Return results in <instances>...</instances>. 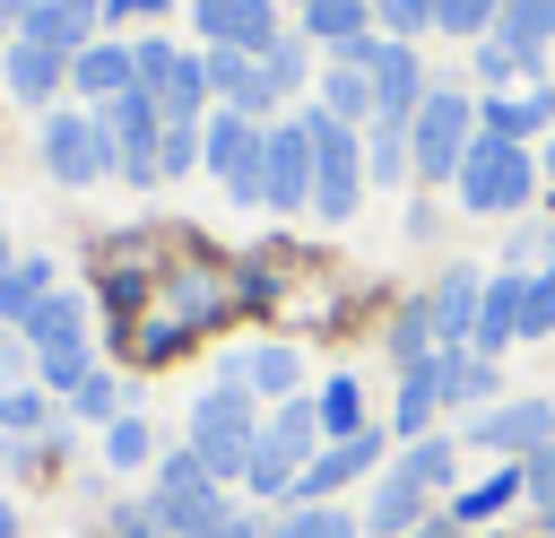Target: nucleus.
I'll list each match as a JSON object with an SVG mask.
<instances>
[{"label":"nucleus","mask_w":555,"mask_h":538,"mask_svg":"<svg viewBox=\"0 0 555 538\" xmlns=\"http://www.w3.org/2000/svg\"><path fill=\"white\" fill-rule=\"evenodd\" d=\"M234 373H243V390H269V399H286L295 382H304V364H295V347H251V356H225Z\"/></svg>","instance_id":"bb28decb"},{"label":"nucleus","mask_w":555,"mask_h":538,"mask_svg":"<svg viewBox=\"0 0 555 538\" xmlns=\"http://www.w3.org/2000/svg\"><path fill=\"white\" fill-rule=\"evenodd\" d=\"M251 443H260V425H251V390H243V382H217V390L191 408V451H199V469L225 486V477L251 469Z\"/></svg>","instance_id":"20e7f679"},{"label":"nucleus","mask_w":555,"mask_h":538,"mask_svg":"<svg viewBox=\"0 0 555 538\" xmlns=\"http://www.w3.org/2000/svg\"><path fill=\"white\" fill-rule=\"evenodd\" d=\"M43 295H52V260H17V269L0 278V321H17V330H26Z\"/></svg>","instance_id":"7c9ffc66"},{"label":"nucleus","mask_w":555,"mask_h":538,"mask_svg":"<svg viewBox=\"0 0 555 538\" xmlns=\"http://www.w3.org/2000/svg\"><path fill=\"white\" fill-rule=\"evenodd\" d=\"M165 0H104V26H130V17H156Z\"/></svg>","instance_id":"de8ad7c7"},{"label":"nucleus","mask_w":555,"mask_h":538,"mask_svg":"<svg viewBox=\"0 0 555 538\" xmlns=\"http://www.w3.org/2000/svg\"><path fill=\"white\" fill-rule=\"evenodd\" d=\"M61 87H69V52L17 35V43H9V95H17V104H52Z\"/></svg>","instance_id":"f3484780"},{"label":"nucleus","mask_w":555,"mask_h":538,"mask_svg":"<svg viewBox=\"0 0 555 538\" xmlns=\"http://www.w3.org/2000/svg\"><path fill=\"white\" fill-rule=\"evenodd\" d=\"M494 43H512V52L538 69V52L555 43V0H503V17H494Z\"/></svg>","instance_id":"4be33fe9"},{"label":"nucleus","mask_w":555,"mask_h":538,"mask_svg":"<svg viewBox=\"0 0 555 538\" xmlns=\"http://www.w3.org/2000/svg\"><path fill=\"white\" fill-rule=\"evenodd\" d=\"M520 486H529V495H538V503H555V443H546V451H529V460H520Z\"/></svg>","instance_id":"a18cd8bd"},{"label":"nucleus","mask_w":555,"mask_h":538,"mask_svg":"<svg viewBox=\"0 0 555 538\" xmlns=\"http://www.w3.org/2000/svg\"><path fill=\"white\" fill-rule=\"evenodd\" d=\"M529 182H538V165H529L520 139H494V130L468 139V156H460V208L512 217V208H529Z\"/></svg>","instance_id":"f03ea898"},{"label":"nucleus","mask_w":555,"mask_h":538,"mask_svg":"<svg viewBox=\"0 0 555 538\" xmlns=\"http://www.w3.org/2000/svg\"><path fill=\"white\" fill-rule=\"evenodd\" d=\"M408 538H460V521H451V512H425V521H416Z\"/></svg>","instance_id":"8fccbe9b"},{"label":"nucleus","mask_w":555,"mask_h":538,"mask_svg":"<svg viewBox=\"0 0 555 538\" xmlns=\"http://www.w3.org/2000/svg\"><path fill=\"white\" fill-rule=\"evenodd\" d=\"M321 113H330V121H347V130H356V121H373V78H364L347 52H338V69L321 78Z\"/></svg>","instance_id":"b1692460"},{"label":"nucleus","mask_w":555,"mask_h":538,"mask_svg":"<svg viewBox=\"0 0 555 538\" xmlns=\"http://www.w3.org/2000/svg\"><path fill=\"white\" fill-rule=\"evenodd\" d=\"M425 521V486H408L399 469H382V486H373V503H364V529L373 538H408Z\"/></svg>","instance_id":"412c9836"},{"label":"nucleus","mask_w":555,"mask_h":538,"mask_svg":"<svg viewBox=\"0 0 555 538\" xmlns=\"http://www.w3.org/2000/svg\"><path fill=\"white\" fill-rule=\"evenodd\" d=\"M546 174H555V139H546Z\"/></svg>","instance_id":"864d4df0"},{"label":"nucleus","mask_w":555,"mask_h":538,"mask_svg":"<svg viewBox=\"0 0 555 538\" xmlns=\"http://www.w3.org/2000/svg\"><path fill=\"white\" fill-rule=\"evenodd\" d=\"M468 139H477V104L451 95V87H425V104H416V121H408V165H416V182H460Z\"/></svg>","instance_id":"7ed1b4c3"},{"label":"nucleus","mask_w":555,"mask_h":538,"mask_svg":"<svg viewBox=\"0 0 555 538\" xmlns=\"http://www.w3.org/2000/svg\"><path fill=\"white\" fill-rule=\"evenodd\" d=\"M35 373H43V390H78V382L95 373V347H87V338H61V347H35Z\"/></svg>","instance_id":"473e14b6"},{"label":"nucleus","mask_w":555,"mask_h":538,"mask_svg":"<svg viewBox=\"0 0 555 538\" xmlns=\"http://www.w3.org/2000/svg\"><path fill=\"white\" fill-rule=\"evenodd\" d=\"M434 417H442V364L425 356V364L399 373V417H390V434L416 443V434H434Z\"/></svg>","instance_id":"6ab92c4d"},{"label":"nucleus","mask_w":555,"mask_h":538,"mask_svg":"<svg viewBox=\"0 0 555 538\" xmlns=\"http://www.w3.org/2000/svg\"><path fill=\"white\" fill-rule=\"evenodd\" d=\"M304 130H312V217H356V200H364V139L347 130V121H330L321 104L304 113Z\"/></svg>","instance_id":"39448f33"},{"label":"nucleus","mask_w":555,"mask_h":538,"mask_svg":"<svg viewBox=\"0 0 555 538\" xmlns=\"http://www.w3.org/2000/svg\"><path fill=\"white\" fill-rule=\"evenodd\" d=\"M425 312H434V356H460V347H477V312H486V278L477 269H451L434 295H425Z\"/></svg>","instance_id":"ddd939ff"},{"label":"nucleus","mask_w":555,"mask_h":538,"mask_svg":"<svg viewBox=\"0 0 555 538\" xmlns=\"http://www.w3.org/2000/svg\"><path fill=\"white\" fill-rule=\"evenodd\" d=\"M0 425H9V434L52 425V390H0Z\"/></svg>","instance_id":"79ce46f5"},{"label":"nucleus","mask_w":555,"mask_h":538,"mask_svg":"<svg viewBox=\"0 0 555 538\" xmlns=\"http://www.w3.org/2000/svg\"><path fill=\"white\" fill-rule=\"evenodd\" d=\"M390 469H399L408 486H425V495H434V486H442V477L460 469V443H451V434H416V443H408V451H399Z\"/></svg>","instance_id":"cd10ccee"},{"label":"nucleus","mask_w":555,"mask_h":538,"mask_svg":"<svg viewBox=\"0 0 555 538\" xmlns=\"http://www.w3.org/2000/svg\"><path fill=\"white\" fill-rule=\"evenodd\" d=\"M434 364H442V408H468V399H486V390H494V356H477V347L434 356Z\"/></svg>","instance_id":"c756f323"},{"label":"nucleus","mask_w":555,"mask_h":538,"mask_svg":"<svg viewBox=\"0 0 555 538\" xmlns=\"http://www.w3.org/2000/svg\"><path fill=\"white\" fill-rule=\"evenodd\" d=\"M477 130L494 139H529V130H555V87H520V95H494L477 113Z\"/></svg>","instance_id":"aec40b11"},{"label":"nucleus","mask_w":555,"mask_h":538,"mask_svg":"<svg viewBox=\"0 0 555 538\" xmlns=\"http://www.w3.org/2000/svg\"><path fill=\"white\" fill-rule=\"evenodd\" d=\"M356 529H364V521H356V512H338V503H295L269 538H356Z\"/></svg>","instance_id":"72a5a7b5"},{"label":"nucleus","mask_w":555,"mask_h":538,"mask_svg":"<svg viewBox=\"0 0 555 538\" xmlns=\"http://www.w3.org/2000/svg\"><path fill=\"white\" fill-rule=\"evenodd\" d=\"M69 87L78 95H95V104H113V95H130L139 87V61H130V43H113V35H95L78 61H69Z\"/></svg>","instance_id":"dca6fc26"},{"label":"nucleus","mask_w":555,"mask_h":538,"mask_svg":"<svg viewBox=\"0 0 555 538\" xmlns=\"http://www.w3.org/2000/svg\"><path fill=\"white\" fill-rule=\"evenodd\" d=\"M304 9V35L312 43H356L373 26V0H295Z\"/></svg>","instance_id":"393cba45"},{"label":"nucleus","mask_w":555,"mask_h":538,"mask_svg":"<svg viewBox=\"0 0 555 538\" xmlns=\"http://www.w3.org/2000/svg\"><path fill=\"white\" fill-rule=\"evenodd\" d=\"M199 538H269V529H260L251 512H225V521H217V529H199Z\"/></svg>","instance_id":"09e8293b"},{"label":"nucleus","mask_w":555,"mask_h":538,"mask_svg":"<svg viewBox=\"0 0 555 538\" xmlns=\"http://www.w3.org/2000/svg\"><path fill=\"white\" fill-rule=\"evenodd\" d=\"M147 95L165 104V121H199V104H208V61L182 52V61L165 69V87H147Z\"/></svg>","instance_id":"a878e982"},{"label":"nucleus","mask_w":555,"mask_h":538,"mask_svg":"<svg viewBox=\"0 0 555 538\" xmlns=\"http://www.w3.org/2000/svg\"><path fill=\"white\" fill-rule=\"evenodd\" d=\"M61 338H87V304L78 295H43L35 321H26V347H61Z\"/></svg>","instance_id":"2f4dec72"},{"label":"nucleus","mask_w":555,"mask_h":538,"mask_svg":"<svg viewBox=\"0 0 555 538\" xmlns=\"http://www.w3.org/2000/svg\"><path fill=\"white\" fill-rule=\"evenodd\" d=\"M104 460H113V469H147V460H156V434H147L139 417H113V425H104Z\"/></svg>","instance_id":"e433bc0d"},{"label":"nucleus","mask_w":555,"mask_h":538,"mask_svg":"<svg viewBox=\"0 0 555 538\" xmlns=\"http://www.w3.org/2000/svg\"><path fill=\"white\" fill-rule=\"evenodd\" d=\"M312 408H321V434H330V443H347V434H364V425H373V417H364V382H356V373H330V382L312 390Z\"/></svg>","instance_id":"5701e85b"},{"label":"nucleus","mask_w":555,"mask_h":538,"mask_svg":"<svg viewBox=\"0 0 555 538\" xmlns=\"http://www.w3.org/2000/svg\"><path fill=\"white\" fill-rule=\"evenodd\" d=\"M408 121H373L364 130V182H408Z\"/></svg>","instance_id":"c85d7f7f"},{"label":"nucleus","mask_w":555,"mask_h":538,"mask_svg":"<svg viewBox=\"0 0 555 538\" xmlns=\"http://www.w3.org/2000/svg\"><path fill=\"white\" fill-rule=\"evenodd\" d=\"M512 495H529V486H520V460H512V469H494L486 486H468V495L451 503V521H486V512H503Z\"/></svg>","instance_id":"f704fd0d"},{"label":"nucleus","mask_w":555,"mask_h":538,"mask_svg":"<svg viewBox=\"0 0 555 538\" xmlns=\"http://www.w3.org/2000/svg\"><path fill=\"white\" fill-rule=\"evenodd\" d=\"M260 69H269V87H278V95H295V87H304V43H286V35H278V43L260 52Z\"/></svg>","instance_id":"37998d69"},{"label":"nucleus","mask_w":555,"mask_h":538,"mask_svg":"<svg viewBox=\"0 0 555 538\" xmlns=\"http://www.w3.org/2000/svg\"><path fill=\"white\" fill-rule=\"evenodd\" d=\"M0 330H9V321H0Z\"/></svg>","instance_id":"5fc2aeb1"},{"label":"nucleus","mask_w":555,"mask_h":538,"mask_svg":"<svg viewBox=\"0 0 555 538\" xmlns=\"http://www.w3.org/2000/svg\"><path fill=\"white\" fill-rule=\"evenodd\" d=\"M373 469H382V425H364V434H347V443H321L312 469L295 477V503H338V495L364 486Z\"/></svg>","instance_id":"9b49d317"},{"label":"nucleus","mask_w":555,"mask_h":538,"mask_svg":"<svg viewBox=\"0 0 555 538\" xmlns=\"http://www.w3.org/2000/svg\"><path fill=\"white\" fill-rule=\"evenodd\" d=\"M191 26L225 52H269L278 43V0H191Z\"/></svg>","instance_id":"f8f14e48"},{"label":"nucleus","mask_w":555,"mask_h":538,"mask_svg":"<svg viewBox=\"0 0 555 538\" xmlns=\"http://www.w3.org/2000/svg\"><path fill=\"white\" fill-rule=\"evenodd\" d=\"M0 26H9V17H0Z\"/></svg>","instance_id":"6e6d98bb"},{"label":"nucleus","mask_w":555,"mask_h":538,"mask_svg":"<svg viewBox=\"0 0 555 538\" xmlns=\"http://www.w3.org/2000/svg\"><path fill=\"white\" fill-rule=\"evenodd\" d=\"M95 121H104V139H113V174H130V182H156V139H165V104H156L147 87H130V95L95 104Z\"/></svg>","instance_id":"6e6552de"},{"label":"nucleus","mask_w":555,"mask_h":538,"mask_svg":"<svg viewBox=\"0 0 555 538\" xmlns=\"http://www.w3.org/2000/svg\"><path fill=\"white\" fill-rule=\"evenodd\" d=\"M9 269H17V252H9V234H0V278H9Z\"/></svg>","instance_id":"603ef678"},{"label":"nucleus","mask_w":555,"mask_h":538,"mask_svg":"<svg viewBox=\"0 0 555 538\" xmlns=\"http://www.w3.org/2000/svg\"><path fill=\"white\" fill-rule=\"evenodd\" d=\"M520 295H529V269L512 278H486V312H477V356H503L520 338Z\"/></svg>","instance_id":"a211bd4d"},{"label":"nucleus","mask_w":555,"mask_h":538,"mask_svg":"<svg viewBox=\"0 0 555 538\" xmlns=\"http://www.w3.org/2000/svg\"><path fill=\"white\" fill-rule=\"evenodd\" d=\"M321 443H330V434H321V408H312V399H286V408L260 425L243 486H251V495H278V503H295V477L312 469V451H321Z\"/></svg>","instance_id":"f257e3e1"},{"label":"nucleus","mask_w":555,"mask_h":538,"mask_svg":"<svg viewBox=\"0 0 555 538\" xmlns=\"http://www.w3.org/2000/svg\"><path fill=\"white\" fill-rule=\"evenodd\" d=\"M0 538H17V512H9V503H0Z\"/></svg>","instance_id":"3c124183"},{"label":"nucleus","mask_w":555,"mask_h":538,"mask_svg":"<svg viewBox=\"0 0 555 538\" xmlns=\"http://www.w3.org/2000/svg\"><path fill=\"white\" fill-rule=\"evenodd\" d=\"M260 208H312V130L278 121L260 139Z\"/></svg>","instance_id":"9d476101"},{"label":"nucleus","mask_w":555,"mask_h":538,"mask_svg":"<svg viewBox=\"0 0 555 538\" xmlns=\"http://www.w3.org/2000/svg\"><path fill=\"white\" fill-rule=\"evenodd\" d=\"M555 330V260L529 269V295H520V338H546Z\"/></svg>","instance_id":"4c0bfd02"},{"label":"nucleus","mask_w":555,"mask_h":538,"mask_svg":"<svg viewBox=\"0 0 555 538\" xmlns=\"http://www.w3.org/2000/svg\"><path fill=\"white\" fill-rule=\"evenodd\" d=\"M503 17V0H434V26L442 35H486Z\"/></svg>","instance_id":"ea45409f"},{"label":"nucleus","mask_w":555,"mask_h":538,"mask_svg":"<svg viewBox=\"0 0 555 538\" xmlns=\"http://www.w3.org/2000/svg\"><path fill=\"white\" fill-rule=\"evenodd\" d=\"M208 95H225V113H251V121L278 104V87H269L260 52H225V43H208Z\"/></svg>","instance_id":"2eb2a0df"},{"label":"nucleus","mask_w":555,"mask_h":538,"mask_svg":"<svg viewBox=\"0 0 555 538\" xmlns=\"http://www.w3.org/2000/svg\"><path fill=\"white\" fill-rule=\"evenodd\" d=\"M390 356H399V373L434 356V312H425V304H408V312L390 321Z\"/></svg>","instance_id":"c9c22d12"},{"label":"nucleus","mask_w":555,"mask_h":538,"mask_svg":"<svg viewBox=\"0 0 555 538\" xmlns=\"http://www.w3.org/2000/svg\"><path fill=\"white\" fill-rule=\"evenodd\" d=\"M477 69H486V78H520V69H529V61H520V52H512V43H486V52H477Z\"/></svg>","instance_id":"49530a36"},{"label":"nucleus","mask_w":555,"mask_h":538,"mask_svg":"<svg viewBox=\"0 0 555 538\" xmlns=\"http://www.w3.org/2000/svg\"><path fill=\"white\" fill-rule=\"evenodd\" d=\"M156 529L165 538H199V529H217L225 521V495H217V477L199 469V451L191 443H173L165 460H156Z\"/></svg>","instance_id":"423d86ee"},{"label":"nucleus","mask_w":555,"mask_h":538,"mask_svg":"<svg viewBox=\"0 0 555 538\" xmlns=\"http://www.w3.org/2000/svg\"><path fill=\"white\" fill-rule=\"evenodd\" d=\"M373 17L408 43V35H425V26H434V0H373Z\"/></svg>","instance_id":"c03bdc74"},{"label":"nucleus","mask_w":555,"mask_h":538,"mask_svg":"<svg viewBox=\"0 0 555 538\" xmlns=\"http://www.w3.org/2000/svg\"><path fill=\"white\" fill-rule=\"evenodd\" d=\"M43 174L52 182H95V174H113V139H104V121L95 113H43Z\"/></svg>","instance_id":"1a4fd4ad"},{"label":"nucleus","mask_w":555,"mask_h":538,"mask_svg":"<svg viewBox=\"0 0 555 538\" xmlns=\"http://www.w3.org/2000/svg\"><path fill=\"white\" fill-rule=\"evenodd\" d=\"M69 408H78V417H95V425H113V417H121V382H113V373L95 364V373H87V382L69 390Z\"/></svg>","instance_id":"58836bf2"},{"label":"nucleus","mask_w":555,"mask_h":538,"mask_svg":"<svg viewBox=\"0 0 555 538\" xmlns=\"http://www.w3.org/2000/svg\"><path fill=\"white\" fill-rule=\"evenodd\" d=\"M468 443L529 460V451H546V443H555V408H546V399H503V408H486V417L468 425Z\"/></svg>","instance_id":"4468645a"},{"label":"nucleus","mask_w":555,"mask_h":538,"mask_svg":"<svg viewBox=\"0 0 555 538\" xmlns=\"http://www.w3.org/2000/svg\"><path fill=\"white\" fill-rule=\"evenodd\" d=\"M199 165V121H165V139H156V174H191Z\"/></svg>","instance_id":"a19ab883"},{"label":"nucleus","mask_w":555,"mask_h":538,"mask_svg":"<svg viewBox=\"0 0 555 538\" xmlns=\"http://www.w3.org/2000/svg\"><path fill=\"white\" fill-rule=\"evenodd\" d=\"M260 139H269V130H260L251 113H208V121H199V165H208L243 208H260Z\"/></svg>","instance_id":"0eeeda50"}]
</instances>
